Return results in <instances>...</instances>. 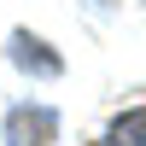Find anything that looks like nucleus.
<instances>
[{"label":"nucleus","instance_id":"f257e3e1","mask_svg":"<svg viewBox=\"0 0 146 146\" xmlns=\"http://www.w3.org/2000/svg\"><path fill=\"white\" fill-rule=\"evenodd\" d=\"M58 135H64L58 105H47V100L6 105V123H0V140H6V146H58Z\"/></svg>","mask_w":146,"mask_h":146},{"label":"nucleus","instance_id":"f03ea898","mask_svg":"<svg viewBox=\"0 0 146 146\" xmlns=\"http://www.w3.org/2000/svg\"><path fill=\"white\" fill-rule=\"evenodd\" d=\"M6 58L18 70H29L35 82H53V76H64V58L53 53V47L41 41V35H29V29H12V41H6Z\"/></svg>","mask_w":146,"mask_h":146},{"label":"nucleus","instance_id":"7ed1b4c3","mask_svg":"<svg viewBox=\"0 0 146 146\" xmlns=\"http://www.w3.org/2000/svg\"><path fill=\"white\" fill-rule=\"evenodd\" d=\"M100 146H146V105H129V111H117L111 123H105Z\"/></svg>","mask_w":146,"mask_h":146}]
</instances>
